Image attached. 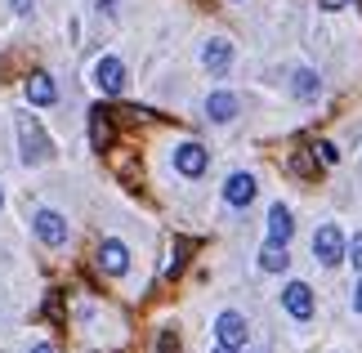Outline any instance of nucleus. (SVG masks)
<instances>
[{
  "mask_svg": "<svg viewBox=\"0 0 362 353\" xmlns=\"http://www.w3.org/2000/svg\"><path fill=\"white\" fill-rule=\"evenodd\" d=\"M13 134H18V157L23 166H40V161H49L54 157V139L49 130L36 121V112H13Z\"/></svg>",
  "mask_w": 362,
  "mask_h": 353,
  "instance_id": "nucleus-1",
  "label": "nucleus"
},
{
  "mask_svg": "<svg viewBox=\"0 0 362 353\" xmlns=\"http://www.w3.org/2000/svg\"><path fill=\"white\" fill-rule=\"evenodd\" d=\"M344 246H349V237H344L340 224H322V228L313 233V260L322 268H340L344 264Z\"/></svg>",
  "mask_w": 362,
  "mask_h": 353,
  "instance_id": "nucleus-2",
  "label": "nucleus"
},
{
  "mask_svg": "<svg viewBox=\"0 0 362 353\" xmlns=\"http://www.w3.org/2000/svg\"><path fill=\"white\" fill-rule=\"evenodd\" d=\"M175 170L184 175V179H202L206 170H211V148L202 144V139H184V144L175 148Z\"/></svg>",
  "mask_w": 362,
  "mask_h": 353,
  "instance_id": "nucleus-3",
  "label": "nucleus"
},
{
  "mask_svg": "<svg viewBox=\"0 0 362 353\" xmlns=\"http://www.w3.org/2000/svg\"><path fill=\"white\" fill-rule=\"evenodd\" d=\"M233 63H238V45H233L228 36H211V40H202V67L211 76H228L233 72Z\"/></svg>",
  "mask_w": 362,
  "mask_h": 353,
  "instance_id": "nucleus-4",
  "label": "nucleus"
},
{
  "mask_svg": "<svg viewBox=\"0 0 362 353\" xmlns=\"http://www.w3.org/2000/svg\"><path fill=\"white\" fill-rule=\"evenodd\" d=\"M32 233H36L40 246H67V219H63V210L40 206L36 215H32Z\"/></svg>",
  "mask_w": 362,
  "mask_h": 353,
  "instance_id": "nucleus-5",
  "label": "nucleus"
},
{
  "mask_svg": "<svg viewBox=\"0 0 362 353\" xmlns=\"http://www.w3.org/2000/svg\"><path fill=\"white\" fill-rule=\"evenodd\" d=\"M282 308H286L296 322H309V318L317 313V295H313V287H309L304 277H300V282H286V287H282Z\"/></svg>",
  "mask_w": 362,
  "mask_h": 353,
  "instance_id": "nucleus-6",
  "label": "nucleus"
},
{
  "mask_svg": "<svg viewBox=\"0 0 362 353\" xmlns=\"http://www.w3.org/2000/svg\"><path fill=\"white\" fill-rule=\"evenodd\" d=\"M219 192H224V206H233V210H246V206L259 197V179L250 175V170H233V175L224 179V188H219Z\"/></svg>",
  "mask_w": 362,
  "mask_h": 353,
  "instance_id": "nucleus-7",
  "label": "nucleus"
},
{
  "mask_svg": "<svg viewBox=\"0 0 362 353\" xmlns=\"http://www.w3.org/2000/svg\"><path fill=\"white\" fill-rule=\"evenodd\" d=\"M94 264H99L103 277H125V273H130V246H125L121 237H107V242H99Z\"/></svg>",
  "mask_w": 362,
  "mask_h": 353,
  "instance_id": "nucleus-8",
  "label": "nucleus"
},
{
  "mask_svg": "<svg viewBox=\"0 0 362 353\" xmlns=\"http://www.w3.org/2000/svg\"><path fill=\"white\" fill-rule=\"evenodd\" d=\"M215 340L224 349H242L250 340V322L238 313V308H224V313L215 318Z\"/></svg>",
  "mask_w": 362,
  "mask_h": 353,
  "instance_id": "nucleus-9",
  "label": "nucleus"
},
{
  "mask_svg": "<svg viewBox=\"0 0 362 353\" xmlns=\"http://www.w3.org/2000/svg\"><path fill=\"white\" fill-rule=\"evenodd\" d=\"M23 90H27V103H32V108H54V103H59V81H54L45 67L27 72L23 76Z\"/></svg>",
  "mask_w": 362,
  "mask_h": 353,
  "instance_id": "nucleus-10",
  "label": "nucleus"
},
{
  "mask_svg": "<svg viewBox=\"0 0 362 353\" xmlns=\"http://www.w3.org/2000/svg\"><path fill=\"white\" fill-rule=\"evenodd\" d=\"M238 112H242V98L233 94V90L206 94V121H211V125H233V121H238Z\"/></svg>",
  "mask_w": 362,
  "mask_h": 353,
  "instance_id": "nucleus-11",
  "label": "nucleus"
},
{
  "mask_svg": "<svg viewBox=\"0 0 362 353\" xmlns=\"http://www.w3.org/2000/svg\"><path fill=\"white\" fill-rule=\"evenodd\" d=\"M264 233H269V242H273V246H286L291 237H296V215H291V206H286V202H273V206H269Z\"/></svg>",
  "mask_w": 362,
  "mask_h": 353,
  "instance_id": "nucleus-12",
  "label": "nucleus"
},
{
  "mask_svg": "<svg viewBox=\"0 0 362 353\" xmlns=\"http://www.w3.org/2000/svg\"><path fill=\"white\" fill-rule=\"evenodd\" d=\"M94 86L103 94H125V63L117 54H103V59L94 63Z\"/></svg>",
  "mask_w": 362,
  "mask_h": 353,
  "instance_id": "nucleus-13",
  "label": "nucleus"
},
{
  "mask_svg": "<svg viewBox=\"0 0 362 353\" xmlns=\"http://www.w3.org/2000/svg\"><path fill=\"white\" fill-rule=\"evenodd\" d=\"M86 125H90V148L94 152H107V148H112V117H107L103 103L86 108Z\"/></svg>",
  "mask_w": 362,
  "mask_h": 353,
  "instance_id": "nucleus-14",
  "label": "nucleus"
},
{
  "mask_svg": "<svg viewBox=\"0 0 362 353\" xmlns=\"http://www.w3.org/2000/svg\"><path fill=\"white\" fill-rule=\"evenodd\" d=\"M291 94H296L300 103H317V94H322V76H317L313 67H296V72H291Z\"/></svg>",
  "mask_w": 362,
  "mask_h": 353,
  "instance_id": "nucleus-15",
  "label": "nucleus"
},
{
  "mask_svg": "<svg viewBox=\"0 0 362 353\" xmlns=\"http://www.w3.org/2000/svg\"><path fill=\"white\" fill-rule=\"evenodd\" d=\"M286 166H291V175H300V179H317V175H322V166H317L313 148H296Z\"/></svg>",
  "mask_w": 362,
  "mask_h": 353,
  "instance_id": "nucleus-16",
  "label": "nucleus"
},
{
  "mask_svg": "<svg viewBox=\"0 0 362 353\" xmlns=\"http://www.w3.org/2000/svg\"><path fill=\"white\" fill-rule=\"evenodd\" d=\"M259 268H264V273H286V268H291V255H286V246H264L259 250Z\"/></svg>",
  "mask_w": 362,
  "mask_h": 353,
  "instance_id": "nucleus-17",
  "label": "nucleus"
},
{
  "mask_svg": "<svg viewBox=\"0 0 362 353\" xmlns=\"http://www.w3.org/2000/svg\"><path fill=\"white\" fill-rule=\"evenodd\" d=\"M313 157H317V166H340V148L331 144V139H317V144H313Z\"/></svg>",
  "mask_w": 362,
  "mask_h": 353,
  "instance_id": "nucleus-18",
  "label": "nucleus"
},
{
  "mask_svg": "<svg viewBox=\"0 0 362 353\" xmlns=\"http://www.w3.org/2000/svg\"><path fill=\"white\" fill-rule=\"evenodd\" d=\"M157 353H184L179 349V327H161L157 331Z\"/></svg>",
  "mask_w": 362,
  "mask_h": 353,
  "instance_id": "nucleus-19",
  "label": "nucleus"
},
{
  "mask_svg": "<svg viewBox=\"0 0 362 353\" xmlns=\"http://www.w3.org/2000/svg\"><path fill=\"white\" fill-rule=\"evenodd\" d=\"M36 5H40V0H9V9H13V18H36Z\"/></svg>",
  "mask_w": 362,
  "mask_h": 353,
  "instance_id": "nucleus-20",
  "label": "nucleus"
},
{
  "mask_svg": "<svg viewBox=\"0 0 362 353\" xmlns=\"http://www.w3.org/2000/svg\"><path fill=\"white\" fill-rule=\"evenodd\" d=\"M344 260H349V264L358 268V273H362V233L354 237V242H349V246H344Z\"/></svg>",
  "mask_w": 362,
  "mask_h": 353,
  "instance_id": "nucleus-21",
  "label": "nucleus"
},
{
  "mask_svg": "<svg viewBox=\"0 0 362 353\" xmlns=\"http://www.w3.org/2000/svg\"><path fill=\"white\" fill-rule=\"evenodd\" d=\"M184 255H188V242H175V260L165 268V277H179V268H184Z\"/></svg>",
  "mask_w": 362,
  "mask_h": 353,
  "instance_id": "nucleus-22",
  "label": "nucleus"
},
{
  "mask_svg": "<svg viewBox=\"0 0 362 353\" xmlns=\"http://www.w3.org/2000/svg\"><path fill=\"white\" fill-rule=\"evenodd\" d=\"M45 313L63 318V295H59V291H49V295H45Z\"/></svg>",
  "mask_w": 362,
  "mask_h": 353,
  "instance_id": "nucleus-23",
  "label": "nucleus"
},
{
  "mask_svg": "<svg viewBox=\"0 0 362 353\" xmlns=\"http://www.w3.org/2000/svg\"><path fill=\"white\" fill-rule=\"evenodd\" d=\"M99 13L103 18H117V0H99Z\"/></svg>",
  "mask_w": 362,
  "mask_h": 353,
  "instance_id": "nucleus-24",
  "label": "nucleus"
},
{
  "mask_svg": "<svg viewBox=\"0 0 362 353\" xmlns=\"http://www.w3.org/2000/svg\"><path fill=\"white\" fill-rule=\"evenodd\" d=\"M354 313H362V277H358V287H354Z\"/></svg>",
  "mask_w": 362,
  "mask_h": 353,
  "instance_id": "nucleus-25",
  "label": "nucleus"
},
{
  "mask_svg": "<svg viewBox=\"0 0 362 353\" xmlns=\"http://www.w3.org/2000/svg\"><path fill=\"white\" fill-rule=\"evenodd\" d=\"M349 0H322V9H344Z\"/></svg>",
  "mask_w": 362,
  "mask_h": 353,
  "instance_id": "nucleus-26",
  "label": "nucleus"
},
{
  "mask_svg": "<svg viewBox=\"0 0 362 353\" xmlns=\"http://www.w3.org/2000/svg\"><path fill=\"white\" fill-rule=\"evenodd\" d=\"M32 353H54V349H49V345H36V349H32Z\"/></svg>",
  "mask_w": 362,
  "mask_h": 353,
  "instance_id": "nucleus-27",
  "label": "nucleus"
},
{
  "mask_svg": "<svg viewBox=\"0 0 362 353\" xmlns=\"http://www.w3.org/2000/svg\"><path fill=\"white\" fill-rule=\"evenodd\" d=\"M215 353H242V349H224V345H219V349H215Z\"/></svg>",
  "mask_w": 362,
  "mask_h": 353,
  "instance_id": "nucleus-28",
  "label": "nucleus"
},
{
  "mask_svg": "<svg viewBox=\"0 0 362 353\" xmlns=\"http://www.w3.org/2000/svg\"><path fill=\"white\" fill-rule=\"evenodd\" d=\"M233 5H238V0H233Z\"/></svg>",
  "mask_w": 362,
  "mask_h": 353,
  "instance_id": "nucleus-29",
  "label": "nucleus"
}]
</instances>
